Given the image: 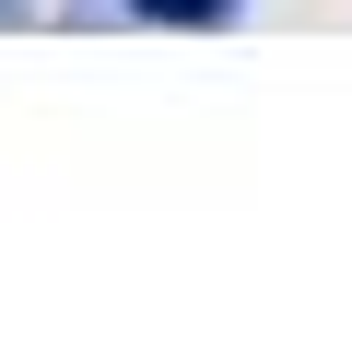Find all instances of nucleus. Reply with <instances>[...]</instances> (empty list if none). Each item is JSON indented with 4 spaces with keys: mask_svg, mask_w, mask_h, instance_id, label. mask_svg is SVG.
Listing matches in <instances>:
<instances>
[{
    "mask_svg": "<svg viewBox=\"0 0 352 352\" xmlns=\"http://www.w3.org/2000/svg\"><path fill=\"white\" fill-rule=\"evenodd\" d=\"M12 12H24V0H0V24H12Z\"/></svg>",
    "mask_w": 352,
    "mask_h": 352,
    "instance_id": "obj_2",
    "label": "nucleus"
},
{
    "mask_svg": "<svg viewBox=\"0 0 352 352\" xmlns=\"http://www.w3.org/2000/svg\"><path fill=\"white\" fill-rule=\"evenodd\" d=\"M118 12H141V24H176V36H212V24H235L247 0H118Z\"/></svg>",
    "mask_w": 352,
    "mask_h": 352,
    "instance_id": "obj_1",
    "label": "nucleus"
}]
</instances>
